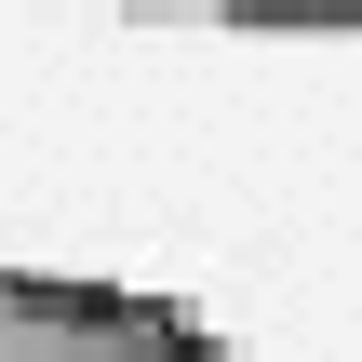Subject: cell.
<instances>
[{"instance_id": "obj_2", "label": "cell", "mask_w": 362, "mask_h": 362, "mask_svg": "<svg viewBox=\"0 0 362 362\" xmlns=\"http://www.w3.org/2000/svg\"><path fill=\"white\" fill-rule=\"evenodd\" d=\"M134 13H188V27H296V40L362 27V0H134Z\"/></svg>"}, {"instance_id": "obj_1", "label": "cell", "mask_w": 362, "mask_h": 362, "mask_svg": "<svg viewBox=\"0 0 362 362\" xmlns=\"http://www.w3.org/2000/svg\"><path fill=\"white\" fill-rule=\"evenodd\" d=\"M0 362H228V349L175 296L81 282V269H13L0 255Z\"/></svg>"}]
</instances>
